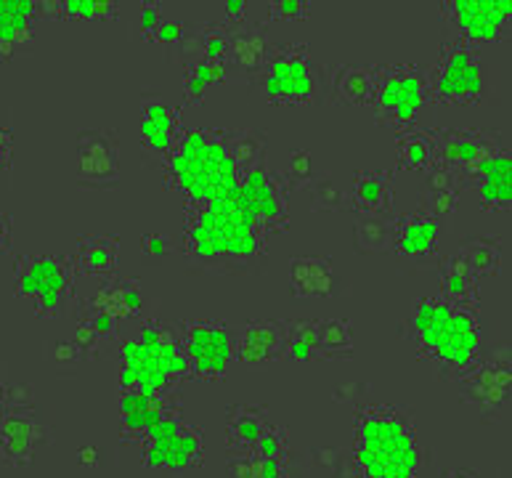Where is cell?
<instances>
[{
  "label": "cell",
  "instance_id": "cell-1",
  "mask_svg": "<svg viewBox=\"0 0 512 478\" xmlns=\"http://www.w3.org/2000/svg\"><path fill=\"white\" fill-rule=\"evenodd\" d=\"M268 234L239 205L237 194L186 210L181 250L189 261L207 269H245L263 261Z\"/></svg>",
  "mask_w": 512,
  "mask_h": 478
},
{
  "label": "cell",
  "instance_id": "cell-2",
  "mask_svg": "<svg viewBox=\"0 0 512 478\" xmlns=\"http://www.w3.org/2000/svg\"><path fill=\"white\" fill-rule=\"evenodd\" d=\"M162 181L186 210L202 208L237 192L239 170L223 128L184 125L165 160Z\"/></svg>",
  "mask_w": 512,
  "mask_h": 478
},
{
  "label": "cell",
  "instance_id": "cell-3",
  "mask_svg": "<svg viewBox=\"0 0 512 478\" xmlns=\"http://www.w3.org/2000/svg\"><path fill=\"white\" fill-rule=\"evenodd\" d=\"M351 460L359 478H420L428 447L404 409L364 404L353 417Z\"/></svg>",
  "mask_w": 512,
  "mask_h": 478
},
{
  "label": "cell",
  "instance_id": "cell-4",
  "mask_svg": "<svg viewBox=\"0 0 512 478\" xmlns=\"http://www.w3.org/2000/svg\"><path fill=\"white\" fill-rule=\"evenodd\" d=\"M77 271L67 253H22L14 261V295L35 317L54 319L77 303Z\"/></svg>",
  "mask_w": 512,
  "mask_h": 478
},
{
  "label": "cell",
  "instance_id": "cell-5",
  "mask_svg": "<svg viewBox=\"0 0 512 478\" xmlns=\"http://www.w3.org/2000/svg\"><path fill=\"white\" fill-rule=\"evenodd\" d=\"M192 378L178 332L160 346H144L136 338L120 340V391L168 394L178 383Z\"/></svg>",
  "mask_w": 512,
  "mask_h": 478
},
{
  "label": "cell",
  "instance_id": "cell-6",
  "mask_svg": "<svg viewBox=\"0 0 512 478\" xmlns=\"http://www.w3.org/2000/svg\"><path fill=\"white\" fill-rule=\"evenodd\" d=\"M258 78L268 104L300 107L319 99L324 70L306 43H279Z\"/></svg>",
  "mask_w": 512,
  "mask_h": 478
},
{
  "label": "cell",
  "instance_id": "cell-7",
  "mask_svg": "<svg viewBox=\"0 0 512 478\" xmlns=\"http://www.w3.org/2000/svg\"><path fill=\"white\" fill-rule=\"evenodd\" d=\"M430 101L428 70L420 64L401 62L377 67L375 96H372V112L377 123L396 133H404L417 125V117Z\"/></svg>",
  "mask_w": 512,
  "mask_h": 478
},
{
  "label": "cell",
  "instance_id": "cell-8",
  "mask_svg": "<svg viewBox=\"0 0 512 478\" xmlns=\"http://www.w3.org/2000/svg\"><path fill=\"white\" fill-rule=\"evenodd\" d=\"M138 444L141 463L152 471L186 473L197 471L205 463V436L197 425L186 420L181 404L165 412Z\"/></svg>",
  "mask_w": 512,
  "mask_h": 478
},
{
  "label": "cell",
  "instance_id": "cell-9",
  "mask_svg": "<svg viewBox=\"0 0 512 478\" xmlns=\"http://www.w3.org/2000/svg\"><path fill=\"white\" fill-rule=\"evenodd\" d=\"M430 96L449 107H470L486 96V67L481 51L465 40L451 38L441 43V54L428 70Z\"/></svg>",
  "mask_w": 512,
  "mask_h": 478
},
{
  "label": "cell",
  "instance_id": "cell-10",
  "mask_svg": "<svg viewBox=\"0 0 512 478\" xmlns=\"http://www.w3.org/2000/svg\"><path fill=\"white\" fill-rule=\"evenodd\" d=\"M184 354L192 364V378L205 383H221L229 375L234 359L237 338L223 319L218 317H189L178 330Z\"/></svg>",
  "mask_w": 512,
  "mask_h": 478
},
{
  "label": "cell",
  "instance_id": "cell-11",
  "mask_svg": "<svg viewBox=\"0 0 512 478\" xmlns=\"http://www.w3.org/2000/svg\"><path fill=\"white\" fill-rule=\"evenodd\" d=\"M239 205L250 213L260 224V229L268 234V239L276 234H284L290 229V184L282 170L271 165H258V168L239 173L237 184Z\"/></svg>",
  "mask_w": 512,
  "mask_h": 478
},
{
  "label": "cell",
  "instance_id": "cell-12",
  "mask_svg": "<svg viewBox=\"0 0 512 478\" xmlns=\"http://www.w3.org/2000/svg\"><path fill=\"white\" fill-rule=\"evenodd\" d=\"M459 399L473 407L481 417H502L510 409L512 372H510V346L497 348L494 354L457 380Z\"/></svg>",
  "mask_w": 512,
  "mask_h": 478
},
{
  "label": "cell",
  "instance_id": "cell-13",
  "mask_svg": "<svg viewBox=\"0 0 512 478\" xmlns=\"http://www.w3.org/2000/svg\"><path fill=\"white\" fill-rule=\"evenodd\" d=\"M75 181L80 189H117L123 181L120 139L112 128L77 133Z\"/></svg>",
  "mask_w": 512,
  "mask_h": 478
},
{
  "label": "cell",
  "instance_id": "cell-14",
  "mask_svg": "<svg viewBox=\"0 0 512 478\" xmlns=\"http://www.w3.org/2000/svg\"><path fill=\"white\" fill-rule=\"evenodd\" d=\"M441 14L454 27L459 40L481 51L505 38L512 16L510 0H449L441 3Z\"/></svg>",
  "mask_w": 512,
  "mask_h": 478
},
{
  "label": "cell",
  "instance_id": "cell-15",
  "mask_svg": "<svg viewBox=\"0 0 512 478\" xmlns=\"http://www.w3.org/2000/svg\"><path fill=\"white\" fill-rule=\"evenodd\" d=\"M51 441V425L32 409H6L0 415V463L11 468H27Z\"/></svg>",
  "mask_w": 512,
  "mask_h": 478
},
{
  "label": "cell",
  "instance_id": "cell-16",
  "mask_svg": "<svg viewBox=\"0 0 512 478\" xmlns=\"http://www.w3.org/2000/svg\"><path fill=\"white\" fill-rule=\"evenodd\" d=\"M436 162L457 173H470L475 165L507 149L505 136L483 128H436Z\"/></svg>",
  "mask_w": 512,
  "mask_h": 478
},
{
  "label": "cell",
  "instance_id": "cell-17",
  "mask_svg": "<svg viewBox=\"0 0 512 478\" xmlns=\"http://www.w3.org/2000/svg\"><path fill=\"white\" fill-rule=\"evenodd\" d=\"M444 224L428 216L425 210H409L393 218V242L390 250L409 263H433L441 255Z\"/></svg>",
  "mask_w": 512,
  "mask_h": 478
},
{
  "label": "cell",
  "instance_id": "cell-18",
  "mask_svg": "<svg viewBox=\"0 0 512 478\" xmlns=\"http://www.w3.org/2000/svg\"><path fill=\"white\" fill-rule=\"evenodd\" d=\"M184 117L176 104H170L160 93H144L141 99V120H138V141L154 162H162L184 131Z\"/></svg>",
  "mask_w": 512,
  "mask_h": 478
},
{
  "label": "cell",
  "instance_id": "cell-19",
  "mask_svg": "<svg viewBox=\"0 0 512 478\" xmlns=\"http://www.w3.org/2000/svg\"><path fill=\"white\" fill-rule=\"evenodd\" d=\"M287 319H250L234 346V359L245 367H260L284 359Z\"/></svg>",
  "mask_w": 512,
  "mask_h": 478
},
{
  "label": "cell",
  "instance_id": "cell-20",
  "mask_svg": "<svg viewBox=\"0 0 512 478\" xmlns=\"http://www.w3.org/2000/svg\"><path fill=\"white\" fill-rule=\"evenodd\" d=\"M75 306L104 311L117 324H125L130 319H141V314H144V287L138 279L117 277L115 274V277L104 279L91 295H85L83 301H77Z\"/></svg>",
  "mask_w": 512,
  "mask_h": 478
},
{
  "label": "cell",
  "instance_id": "cell-21",
  "mask_svg": "<svg viewBox=\"0 0 512 478\" xmlns=\"http://www.w3.org/2000/svg\"><path fill=\"white\" fill-rule=\"evenodd\" d=\"M38 19H43V3L0 0V62H11L32 46Z\"/></svg>",
  "mask_w": 512,
  "mask_h": 478
},
{
  "label": "cell",
  "instance_id": "cell-22",
  "mask_svg": "<svg viewBox=\"0 0 512 478\" xmlns=\"http://www.w3.org/2000/svg\"><path fill=\"white\" fill-rule=\"evenodd\" d=\"M271 51H274V40L268 35L266 22L239 24V27H231L226 67L229 72L234 70L245 78H255L266 67Z\"/></svg>",
  "mask_w": 512,
  "mask_h": 478
},
{
  "label": "cell",
  "instance_id": "cell-23",
  "mask_svg": "<svg viewBox=\"0 0 512 478\" xmlns=\"http://www.w3.org/2000/svg\"><path fill=\"white\" fill-rule=\"evenodd\" d=\"M178 407L173 391L168 394H144V391H120V441H141L144 433L165 412Z\"/></svg>",
  "mask_w": 512,
  "mask_h": 478
},
{
  "label": "cell",
  "instance_id": "cell-24",
  "mask_svg": "<svg viewBox=\"0 0 512 478\" xmlns=\"http://www.w3.org/2000/svg\"><path fill=\"white\" fill-rule=\"evenodd\" d=\"M467 178L473 181L478 205L483 210H505L512 202V155L510 147L475 165Z\"/></svg>",
  "mask_w": 512,
  "mask_h": 478
},
{
  "label": "cell",
  "instance_id": "cell-25",
  "mask_svg": "<svg viewBox=\"0 0 512 478\" xmlns=\"http://www.w3.org/2000/svg\"><path fill=\"white\" fill-rule=\"evenodd\" d=\"M348 208L361 216H390L393 210V173L377 168H359L351 176Z\"/></svg>",
  "mask_w": 512,
  "mask_h": 478
},
{
  "label": "cell",
  "instance_id": "cell-26",
  "mask_svg": "<svg viewBox=\"0 0 512 478\" xmlns=\"http://www.w3.org/2000/svg\"><path fill=\"white\" fill-rule=\"evenodd\" d=\"M69 258L75 263L77 277H115L117 261H120V237L117 234H85V237H77L75 253Z\"/></svg>",
  "mask_w": 512,
  "mask_h": 478
},
{
  "label": "cell",
  "instance_id": "cell-27",
  "mask_svg": "<svg viewBox=\"0 0 512 478\" xmlns=\"http://www.w3.org/2000/svg\"><path fill=\"white\" fill-rule=\"evenodd\" d=\"M290 290L298 298H332L337 293L335 261L329 255H298V258H292Z\"/></svg>",
  "mask_w": 512,
  "mask_h": 478
},
{
  "label": "cell",
  "instance_id": "cell-28",
  "mask_svg": "<svg viewBox=\"0 0 512 478\" xmlns=\"http://www.w3.org/2000/svg\"><path fill=\"white\" fill-rule=\"evenodd\" d=\"M274 417L266 404H231L226 409V447L231 455H253L260 433Z\"/></svg>",
  "mask_w": 512,
  "mask_h": 478
},
{
  "label": "cell",
  "instance_id": "cell-29",
  "mask_svg": "<svg viewBox=\"0 0 512 478\" xmlns=\"http://www.w3.org/2000/svg\"><path fill=\"white\" fill-rule=\"evenodd\" d=\"M436 162V139L428 128H409L398 133L396 165L404 173H428Z\"/></svg>",
  "mask_w": 512,
  "mask_h": 478
},
{
  "label": "cell",
  "instance_id": "cell-30",
  "mask_svg": "<svg viewBox=\"0 0 512 478\" xmlns=\"http://www.w3.org/2000/svg\"><path fill=\"white\" fill-rule=\"evenodd\" d=\"M377 67L372 64H345L335 78L337 99L348 107H369L375 96Z\"/></svg>",
  "mask_w": 512,
  "mask_h": 478
},
{
  "label": "cell",
  "instance_id": "cell-31",
  "mask_svg": "<svg viewBox=\"0 0 512 478\" xmlns=\"http://www.w3.org/2000/svg\"><path fill=\"white\" fill-rule=\"evenodd\" d=\"M478 277H475L462 253H451L441 266V282H438V295L459 303H481L478 298Z\"/></svg>",
  "mask_w": 512,
  "mask_h": 478
},
{
  "label": "cell",
  "instance_id": "cell-32",
  "mask_svg": "<svg viewBox=\"0 0 512 478\" xmlns=\"http://www.w3.org/2000/svg\"><path fill=\"white\" fill-rule=\"evenodd\" d=\"M316 338H319L321 359H340V362H348V359L356 356V338H353L351 319H316Z\"/></svg>",
  "mask_w": 512,
  "mask_h": 478
},
{
  "label": "cell",
  "instance_id": "cell-33",
  "mask_svg": "<svg viewBox=\"0 0 512 478\" xmlns=\"http://www.w3.org/2000/svg\"><path fill=\"white\" fill-rule=\"evenodd\" d=\"M459 253L467 261L478 282L497 277L505 266V250L497 237H470L459 245Z\"/></svg>",
  "mask_w": 512,
  "mask_h": 478
},
{
  "label": "cell",
  "instance_id": "cell-34",
  "mask_svg": "<svg viewBox=\"0 0 512 478\" xmlns=\"http://www.w3.org/2000/svg\"><path fill=\"white\" fill-rule=\"evenodd\" d=\"M56 11H46L43 16H54L62 22H115L120 16V3L112 0H62V3H48Z\"/></svg>",
  "mask_w": 512,
  "mask_h": 478
},
{
  "label": "cell",
  "instance_id": "cell-35",
  "mask_svg": "<svg viewBox=\"0 0 512 478\" xmlns=\"http://www.w3.org/2000/svg\"><path fill=\"white\" fill-rule=\"evenodd\" d=\"M229 67L226 64H215V62H199L184 64V99L194 107L205 104V96L210 88L221 85L229 80Z\"/></svg>",
  "mask_w": 512,
  "mask_h": 478
},
{
  "label": "cell",
  "instance_id": "cell-36",
  "mask_svg": "<svg viewBox=\"0 0 512 478\" xmlns=\"http://www.w3.org/2000/svg\"><path fill=\"white\" fill-rule=\"evenodd\" d=\"M393 242V218L390 216H361L353 224V247L361 255L388 253Z\"/></svg>",
  "mask_w": 512,
  "mask_h": 478
},
{
  "label": "cell",
  "instance_id": "cell-37",
  "mask_svg": "<svg viewBox=\"0 0 512 478\" xmlns=\"http://www.w3.org/2000/svg\"><path fill=\"white\" fill-rule=\"evenodd\" d=\"M284 359L311 364L321 359L319 338H316V319H287V346Z\"/></svg>",
  "mask_w": 512,
  "mask_h": 478
},
{
  "label": "cell",
  "instance_id": "cell-38",
  "mask_svg": "<svg viewBox=\"0 0 512 478\" xmlns=\"http://www.w3.org/2000/svg\"><path fill=\"white\" fill-rule=\"evenodd\" d=\"M229 147L239 173H247V170L258 168V165L266 162L268 136L258 128H245V131L229 133Z\"/></svg>",
  "mask_w": 512,
  "mask_h": 478
},
{
  "label": "cell",
  "instance_id": "cell-39",
  "mask_svg": "<svg viewBox=\"0 0 512 478\" xmlns=\"http://www.w3.org/2000/svg\"><path fill=\"white\" fill-rule=\"evenodd\" d=\"M226 473H229V478H290V460L234 455L226 465Z\"/></svg>",
  "mask_w": 512,
  "mask_h": 478
},
{
  "label": "cell",
  "instance_id": "cell-40",
  "mask_svg": "<svg viewBox=\"0 0 512 478\" xmlns=\"http://www.w3.org/2000/svg\"><path fill=\"white\" fill-rule=\"evenodd\" d=\"M199 46H202V59L205 62L226 64L229 56V35L231 27L221 22H210L205 27H199Z\"/></svg>",
  "mask_w": 512,
  "mask_h": 478
},
{
  "label": "cell",
  "instance_id": "cell-41",
  "mask_svg": "<svg viewBox=\"0 0 512 478\" xmlns=\"http://www.w3.org/2000/svg\"><path fill=\"white\" fill-rule=\"evenodd\" d=\"M253 455L263 460H290V431L282 423L271 420L260 433Z\"/></svg>",
  "mask_w": 512,
  "mask_h": 478
},
{
  "label": "cell",
  "instance_id": "cell-42",
  "mask_svg": "<svg viewBox=\"0 0 512 478\" xmlns=\"http://www.w3.org/2000/svg\"><path fill=\"white\" fill-rule=\"evenodd\" d=\"M311 210H321V213H337V210L348 208V189L332 181V178H319L311 181Z\"/></svg>",
  "mask_w": 512,
  "mask_h": 478
},
{
  "label": "cell",
  "instance_id": "cell-43",
  "mask_svg": "<svg viewBox=\"0 0 512 478\" xmlns=\"http://www.w3.org/2000/svg\"><path fill=\"white\" fill-rule=\"evenodd\" d=\"M284 178H287V184L292 189H303L314 181L316 176V160L314 155L308 152V149H292L290 152V165L287 170H282Z\"/></svg>",
  "mask_w": 512,
  "mask_h": 478
},
{
  "label": "cell",
  "instance_id": "cell-44",
  "mask_svg": "<svg viewBox=\"0 0 512 478\" xmlns=\"http://www.w3.org/2000/svg\"><path fill=\"white\" fill-rule=\"evenodd\" d=\"M69 343L77 348V354L83 362H93V359H99L101 348H104V340L96 335V330L91 327V322L83 317V314H77L75 330H72V338Z\"/></svg>",
  "mask_w": 512,
  "mask_h": 478
},
{
  "label": "cell",
  "instance_id": "cell-45",
  "mask_svg": "<svg viewBox=\"0 0 512 478\" xmlns=\"http://www.w3.org/2000/svg\"><path fill=\"white\" fill-rule=\"evenodd\" d=\"M459 205H462V186H451V189H444V192L425 194L422 210L436 218V221H446V218L457 216Z\"/></svg>",
  "mask_w": 512,
  "mask_h": 478
},
{
  "label": "cell",
  "instance_id": "cell-46",
  "mask_svg": "<svg viewBox=\"0 0 512 478\" xmlns=\"http://www.w3.org/2000/svg\"><path fill=\"white\" fill-rule=\"evenodd\" d=\"M314 14L316 6L306 3V0H274L266 6L268 22H303Z\"/></svg>",
  "mask_w": 512,
  "mask_h": 478
},
{
  "label": "cell",
  "instance_id": "cell-47",
  "mask_svg": "<svg viewBox=\"0 0 512 478\" xmlns=\"http://www.w3.org/2000/svg\"><path fill=\"white\" fill-rule=\"evenodd\" d=\"M186 35H189V24L181 16H165L157 32H154L152 43L160 48H178Z\"/></svg>",
  "mask_w": 512,
  "mask_h": 478
},
{
  "label": "cell",
  "instance_id": "cell-48",
  "mask_svg": "<svg viewBox=\"0 0 512 478\" xmlns=\"http://www.w3.org/2000/svg\"><path fill=\"white\" fill-rule=\"evenodd\" d=\"M48 359H51V364H54V370L59 372V375H72V372L83 364V359H80V354H77V348L69 343V340H54L51 343V351H48Z\"/></svg>",
  "mask_w": 512,
  "mask_h": 478
},
{
  "label": "cell",
  "instance_id": "cell-49",
  "mask_svg": "<svg viewBox=\"0 0 512 478\" xmlns=\"http://www.w3.org/2000/svg\"><path fill=\"white\" fill-rule=\"evenodd\" d=\"M14 165V128L6 112H0V181H6Z\"/></svg>",
  "mask_w": 512,
  "mask_h": 478
},
{
  "label": "cell",
  "instance_id": "cell-50",
  "mask_svg": "<svg viewBox=\"0 0 512 478\" xmlns=\"http://www.w3.org/2000/svg\"><path fill=\"white\" fill-rule=\"evenodd\" d=\"M0 404L6 409H32L38 407V401H35V388L30 383H6V391H3V399Z\"/></svg>",
  "mask_w": 512,
  "mask_h": 478
},
{
  "label": "cell",
  "instance_id": "cell-51",
  "mask_svg": "<svg viewBox=\"0 0 512 478\" xmlns=\"http://www.w3.org/2000/svg\"><path fill=\"white\" fill-rule=\"evenodd\" d=\"M451 186H459L457 170L446 168L441 162H433L428 173H425V189H428V194L444 192V189H451Z\"/></svg>",
  "mask_w": 512,
  "mask_h": 478
},
{
  "label": "cell",
  "instance_id": "cell-52",
  "mask_svg": "<svg viewBox=\"0 0 512 478\" xmlns=\"http://www.w3.org/2000/svg\"><path fill=\"white\" fill-rule=\"evenodd\" d=\"M162 19H165V14H162V8L157 3L141 6V11H138V35H141V40L152 43L154 32L162 24Z\"/></svg>",
  "mask_w": 512,
  "mask_h": 478
},
{
  "label": "cell",
  "instance_id": "cell-53",
  "mask_svg": "<svg viewBox=\"0 0 512 478\" xmlns=\"http://www.w3.org/2000/svg\"><path fill=\"white\" fill-rule=\"evenodd\" d=\"M141 253H144L146 258L162 261V258L170 253V239L160 232H146L144 237H141Z\"/></svg>",
  "mask_w": 512,
  "mask_h": 478
},
{
  "label": "cell",
  "instance_id": "cell-54",
  "mask_svg": "<svg viewBox=\"0 0 512 478\" xmlns=\"http://www.w3.org/2000/svg\"><path fill=\"white\" fill-rule=\"evenodd\" d=\"M11 247H14V218L0 213V255L11 253Z\"/></svg>",
  "mask_w": 512,
  "mask_h": 478
},
{
  "label": "cell",
  "instance_id": "cell-55",
  "mask_svg": "<svg viewBox=\"0 0 512 478\" xmlns=\"http://www.w3.org/2000/svg\"><path fill=\"white\" fill-rule=\"evenodd\" d=\"M221 8H223V14L229 16L231 22H234L239 27V24H245L247 8H250V6H247L245 0H223Z\"/></svg>",
  "mask_w": 512,
  "mask_h": 478
},
{
  "label": "cell",
  "instance_id": "cell-56",
  "mask_svg": "<svg viewBox=\"0 0 512 478\" xmlns=\"http://www.w3.org/2000/svg\"><path fill=\"white\" fill-rule=\"evenodd\" d=\"M77 463L85 465V468H99L101 465V452L96 444H83L77 449Z\"/></svg>",
  "mask_w": 512,
  "mask_h": 478
},
{
  "label": "cell",
  "instance_id": "cell-57",
  "mask_svg": "<svg viewBox=\"0 0 512 478\" xmlns=\"http://www.w3.org/2000/svg\"><path fill=\"white\" fill-rule=\"evenodd\" d=\"M441 478H483L481 473H475L473 468H446L441 471Z\"/></svg>",
  "mask_w": 512,
  "mask_h": 478
},
{
  "label": "cell",
  "instance_id": "cell-58",
  "mask_svg": "<svg viewBox=\"0 0 512 478\" xmlns=\"http://www.w3.org/2000/svg\"><path fill=\"white\" fill-rule=\"evenodd\" d=\"M3 391H6V375L0 370V399H3Z\"/></svg>",
  "mask_w": 512,
  "mask_h": 478
},
{
  "label": "cell",
  "instance_id": "cell-59",
  "mask_svg": "<svg viewBox=\"0 0 512 478\" xmlns=\"http://www.w3.org/2000/svg\"><path fill=\"white\" fill-rule=\"evenodd\" d=\"M0 415H3V404H0Z\"/></svg>",
  "mask_w": 512,
  "mask_h": 478
}]
</instances>
